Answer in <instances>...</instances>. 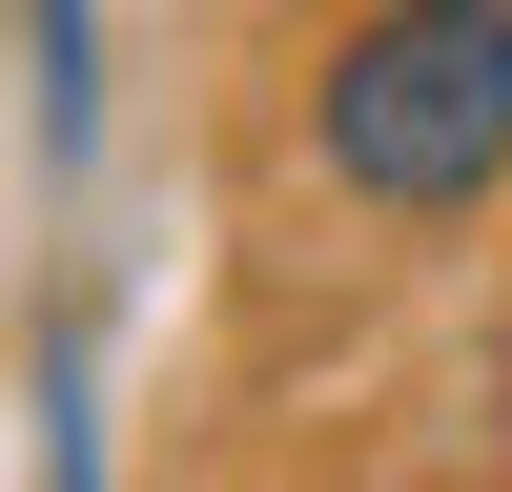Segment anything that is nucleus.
Returning a JSON list of instances; mask_svg holds the SVG:
<instances>
[{
    "mask_svg": "<svg viewBox=\"0 0 512 492\" xmlns=\"http://www.w3.org/2000/svg\"><path fill=\"white\" fill-rule=\"evenodd\" d=\"M308 144L390 226L492 205V164H512V0H369L328 41V82H308Z\"/></svg>",
    "mask_w": 512,
    "mask_h": 492,
    "instance_id": "f257e3e1",
    "label": "nucleus"
}]
</instances>
